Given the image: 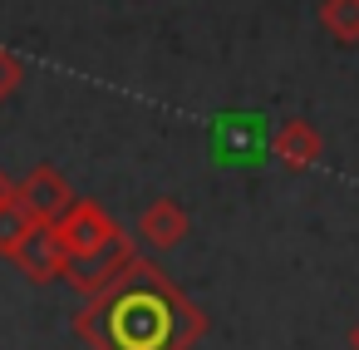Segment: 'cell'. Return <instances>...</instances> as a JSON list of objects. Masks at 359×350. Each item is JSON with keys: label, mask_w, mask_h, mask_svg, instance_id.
<instances>
[{"label": "cell", "mask_w": 359, "mask_h": 350, "mask_svg": "<svg viewBox=\"0 0 359 350\" xmlns=\"http://www.w3.org/2000/svg\"><path fill=\"white\" fill-rule=\"evenodd\" d=\"M74 335L94 350H192L207 311L148 257H133L74 316Z\"/></svg>", "instance_id": "1"}, {"label": "cell", "mask_w": 359, "mask_h": 350, "mask_svg": "<svg viewBox=\"0 0 359 350\" xmlns=\"http://www.w3.org/2000/svg\"><path fill=\"white\" fill-rule=\"evenodd\" d=\"M55 232H60V242H65V252H69V266H74V261H94V257H109L114 247L128 242V232H123L99 202H89V197H74V207L55 222Z\"/></svg>", "instance_id": "2"}, {"label": "cell", "mask_w": 359, "mask_h": 350, "mask_svg": "<svg viewBox=\"0 0 359 350\" xmlns=\"http://www.w3.org/2000/svg\"><path fill=\"white\" fill-rule=\"evenodd\" d=\"M11 261L20 266V276H30L35 286H45V281H65L69 252H65V242H60L55 222H35V227L20 237V247L11 252Z\"/></svg>", "instance_id": "3"}, {"label": "cell", "mask_w": 359, "mask_h": 350, "mask_svg": "<svg viewBox=\"0 0 359 350\" xmlns=\"http://www.w3.org/2000/svg\"><path fill=\"white\" fill-rule=\"evenodd\" d=\"M15 197H20V207H25L35 222H60V217L74 207V188H69L65 173L50 168V163L30 168V173L15 183Z\"/></svg>", "instance_id": "4"}, {"label": "cell", "mask_w": 359, "mask_h": 350, "mask_svg": "<svg viewBox=\"0 0 359 350\" xmlns=\"http://www.w3.org/2000/svg\"><path fill=\"white\" fill-rule=\"evenodd\" d=\"M325 153V138L315 124L305 119H285L280 129H271V158L285 168V173H310Z\"/></svg>", "instance_id": "5"}, {"label": "cell", "mask_w": 359, "mask_h": 350, "mask_svg": "<svg viewBox=\"0 0 359 350\" xmlns=\"http://www.w3.org/2000/svg\"><path fill=\"white\" fill-rule=\"evenodd\" d=\"M212 148L222 163H256V153L271 148V138H266V124L256 114H226L212 134Z\"/></svg>", "instance_id": "6"}, {"label": "cell", "mask_w": 359, "mask_h": 350, "mask_svg": "<svg viewBox=\"0 0 359 350\" xmlns=\"http://www.w3.org/2000/svg\"><path fill=\"white\" fill-rule=\"evenodd\" d=\"M187 232H192V217H187V207H182L177 197H153V202L143 207V217H138V237H143L153 252L182 247Z\"/></svg>", "instance_id": "7"}, {"label": "cell", "mask_w": 359, "mask_h": 350, "mask_svg": "<svg viewBox=\"0 0 359 350\" xmlns=\"http://www.w3.org/2000/svg\"><path fill=\"white\" fill-rule=\"evenodd\" d=\"M133 257H138V252H133V237H128V242H123V247H114L109 257H94V261H74V266H65V281L89 301V296H99V291H104V286H109V281H114Z\"/></svg>", "instance_id": "8"}, {"label": "cell", "mask_w": 359, "mask_h": 350, "mask_svg": "<svg viewBox=\"0 0 359 350\" xmlns=\"http://www.w3.org/2000/svg\"><path fill=\"white\" fill-rule=\"evenodd\" d=\"M320 25L334 45H359V0H320Z\"/></svg>", "instance_id": "9"}, {"label": "cell", "mask_w": 359, "mask_h": 350, "mask_svg": "<svg viewBox=\"0 0 359 350\" xmlns=\"http://www.w3.org/2000/svg\"><path fill=\"white\" fill-rule=\"evenodd\" d=\"M35 227V217L20 207V197H11L6 207H0V257H11L15 247H20V237Z\"/></svg>", "instance_id": "10"}, {"label": "cell", "mask_w": 359, "mask_h": 350, "mask_svg": "<svg viewBox=\"0 0 359 350\" xmlns=\"http://www.w3.org/2000/svg\"><path fill=\"white\" fill-rule=\"evenodd\" d=\"M20 79H25V65H20L11 50H0V104H6V99L20 89Z\"/></svg>", "instance_id": "11"}, {"label": "cell", "mask_w": 359, "mask_h": 350, "mask_svg": "<svg viewBox=\"0 0 359 350\" xmlns=\"http://www.w3.org/2000/svg\"><path fill=\"white\" fill-rule=\"evenodd\" d=\"M11 197H15V183H11V178H6V173H0V207H6V202H11Z\"/></svg>", "instance_id": "12"}, {"label": "cell", "mask_w": 359, "mask_h": 350, "mask_svg": "<svg viewBox=\"0 0 359 350\" xmlns=\"http://www.w3.org/2000/svg\"><path fill=\"white\" fill-rule=\"evenodd\" d=\"M349 350H359V320L349 325Z\"/></svg>", "instance_id": "13"}]
</instances>
